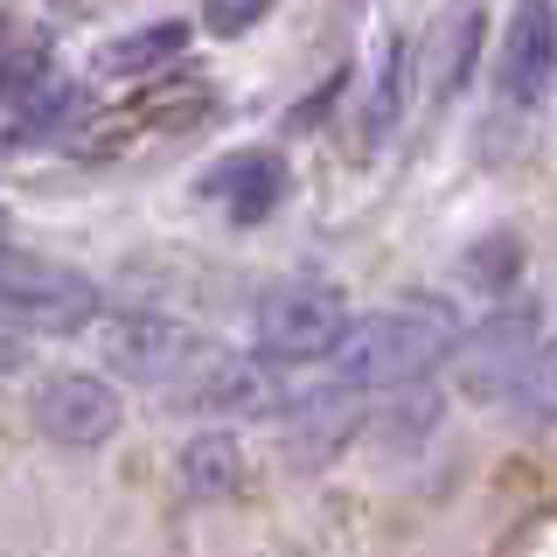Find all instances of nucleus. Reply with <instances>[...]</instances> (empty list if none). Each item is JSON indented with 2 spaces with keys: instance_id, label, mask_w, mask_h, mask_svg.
<instances>
[{
  "instance_id": "f257e3e1",
  "label": "nucleus",
  "mask_w": 557,
  "mask_h": 557,
  "mask_svg": "<svg viewBox=\"0 0 557 557\" xmlns=\"http://www.w3.org/2000/svg\"><path fill=\"white\" fill-rule=\"evenodd\" d=\"M460 342H467L460 307L440 300V293H411V300L383 313H362L327 370H335V383H356V391H405L425 370H440Z\"/></svg>"
},
{
  "instance_id": "f03ea898",
  "label": "nucleus",
  "mask_w": 557,
  "mask_h": 557,
  "mask_svg": "<svg viewBox=\"0 0 557 557\" xmlns=\"http://www.w3.org/2000/svg\"><path fill=\"white\" fill-rule=\"evenodd\" d=\"M0 300H8V335H77V327L98 321L91 278L77 265H57V258H35L22 244H8Z\"/></svg>"
},
{
  "instance_id": "7ed1b4c3",
  "label": "nucleus",
  "mask_w": 557,
  "mask_h": 557,
  "mask_svg": "<svg viewBox=\"0 0 557 557\" xmlns=\"http://www.w3.org/2000/svg\"><path fill=\"white\" fill-rule=\"evenodd\" d=\"M182 411H209V418H272L286 411V383H278L272 356H237V348H196L182 376L168 383Z\"/></svg>"
},
{
  "instance_id": "20e7f679",
  "label": "nucleus",
  "mask_w": 557,
  "mask_h": 557,
  "mask_svg": "<svg viewBox=\"0 0 557 557\" xmlns=\"http://www.w3.org/2000/svg\"><path fill=\"white\" fill-rule=\"evenodd\" d=\"M348 300L335 286H272L251 313V335L272 362H335V348L348 342Z\"/></svg>"
},
{
  "instance_id": "39448f33",
  "label": "nucleus",
  "mask_w": 557,
  "mask_h": 557,
  "mask_svg": "<svg viewBox=\"0 0 557 557\" xmlns=\"http://www.w3.org/2000/svg\"><path fill=\"white\" fill-rule=\"evenodd\" d=\"M495 91L516 112H536L557 91V0H516L495 49Z\"/></svg>"
},
{
  "instance_id": "423d86ee",
  "label": "nucleus",
  "mask_w": 557,
  "mask_h": 557,
  "mask_svg": "<svg viewBox=\"0 0 557 557\" xmlns=\"http://www.w3.org/2000/svg\"><path fill=\"white\" fill-rule=\"evenodd\" d=\"M196 348L202 342L182 321H168V313H104V327H98L104 370L126 383H174L196 362Z\"/></svg>"
},
{
  "instance_id": "0eeeda50",
  "label": "nucleus",
  "mask_w": 557,
  "mask_h": 557,
  "mask_svg": "<svg viewBox=\"0 0 557 557\" xmlns=\"http://www.w3.org/2000/svg\"><path fill=\"white\" fill-rule=\"evenodd\" d=\"M126 425V405L104 376H84V370H63L35 391V432L49 446H70V453H91L104 446L112 432Z\"/></svg>"
},
{
  "instance_id": "6e6552de",
  "label": "nucleus",
  "mask_w": 557,
  "mask_h": 557,
  "mask_svg": "<svg viewBox=\"0 0 557 557\" xmlns=\"http://www.w3.org/2000/svg\"><path fill=\"white\" fill-rule=\"evenodd\" d=\"M536 348H544V335H536V307H502L495 321H481L474 335L460 342V391L474 397H516L522 376H530Z\"/></svg>"
},
{
  "instance_id": "1a4fd4ad",
  "label": "nucleus",
  "mask_w": 557,
  "mask_h": 557,
  "mask_svg": "<svg viewBox=\"0 0 557 557\" xmlns=\"http://www.w3.org/2000/svg\"><path fill=\"white\" fill-rule=\"evenodd\" d=\"M202 196L223 202L237 223H258L278 196H286V161H278L272 147H244V153H231V161H216L202 174Z\"/></svg>"
},
{
  "instance_id": "9d476101",
  "label": "nucleus",
  "mask_w": 557,
  "mask_h": 557,
  "mask_svg": "<svg viewBox=\"0 0 557 557\" xmlns=\"http://www.w3.org/2000/svg\"><path fill=\"white\" fill-rule=\"evenodd\" d=\"M362 425V391L356 383H327V391H313L293 405V453H300L307 467H321L327 453H342V440Z\"/></svg>"
},
{
  "instance_id": "9b49d317",
  "label": "nucleus",
  "mask_w": 557,
  "mask_h": 557,
  "mask_svg": "<svg viewBox=\"0 0 557 557\" xmlns=\"http://www.w3.org/2000/svg\"><path fill=\"white\" fill-rule=\"evenodd\" d=\"M237 481H244V453H237L231 432H196V440L182 446V487L196 502L237 495Z\"/></svg>"
},
{
  "instance_id": "f8f14e48",
  "label": "nucleus",
  "mask_w": 557,
  "mask_h": 557,
  "mask_svg": "<svg viewBox=\"0 0 557 557\" xmlns=\"http://www.w3.org/2000/svg\"><path fill=\"white\" fill-rule=\"evenodd\" d=\"M14 104V126H8V139L14 147H28V139H49V133H63L70 119L84 112V91L70 77H42L35 91H22V98H8Z\"/></svg>"
},
{
  "instance_id": "ddd939ff",
  "label": "nucleus",
  "mask_w": 557,
  "mask_h": 557,
  "mask_svg": "<svg viewBox=\"0 0 557 557\" xmlns=\"http://www.w3.org/2000/svg\"><path fill=\"white\" fill-rule=\"evenodd\" d=\"M182 49H188V28H182V22H153V28H133V35H119V42H104L98 70H126V77H147V70L174 63Z\"/></svg>"
},
{
  "instance_id": "4468645a",
  "label": "nucleus",
  "mask_w": 557,
  "mask_h": 557,
  "mask_svg": "<svg viewBox=\"0 0 557 557\" xmlns=\"http://www.w3.org/2000/svg\"><path fill=\"white\" fill-rule=\"evenodd\" d=\"M474 42H481V14H453L440 57H432V98H440V104L467 84V70H474Z\"/></svg>"
},
{
  "instance_id": "2eb2a0df",
  "label": "nucleus",
  "mask_w": 557,
  "mask_h": 557,
  "mask_svg": "<svg viewBox=\"0 0 557 557\" xmlns=\"http://www.w3.org/2000/svg\"><path fill=\"white\" fill-rule=\"evenodd\" d=\"M265 14H272V0H202V28L216 35V42H237V35H251Z\"/></svg>"
}]
</instances>
